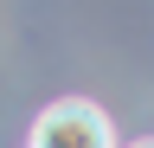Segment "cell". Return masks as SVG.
Masks as SVG:
<instances>
[{
    "mask_svg": "<svg viewBox=\"0 0 154 148\" xmlns=\"http://www.w3.org/2000/svg\"><path fill=\"white\" fill-rule=\"evenodd\" d=\"M32 148H116V129L96 103L84 97H58L45 116L32 122Z\"/></svg>",
    "mask_w": 154,
    "mask_h": 148,
    "instance_id": "6da1fadb",
    "label": "cell"
},
{
    "mask_svg": "<svg viewBox=\"0 0 154 148\" xmlns=\"http://www.w3.org/2000/svg\"><path fill=\"white\" fill-rule=\"evenodd\" d=\"M135 148H154V142H135Z\"/></svg>",
    "mask_w": 154,
    "mask_h": 148,
    "instance_id": "7a4b0ae2",
    "label": "cell"
}]
</instances>
